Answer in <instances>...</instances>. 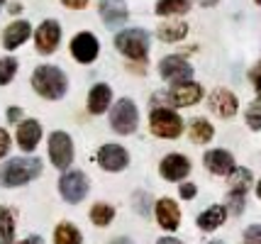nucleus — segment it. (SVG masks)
<instances>
[{
  "instance_id": "f257e3e1",
  "label": "nucleus",
  "mask_w": 261,
  "mask_h": 244,
  "mask_svg": "<svg viewBox=\"0 0 261 244\" xmlns=\"http://www.w3.org/2000/svg\"><path fill=\"white\" fill-rule=\"evenodd\" d=\"M32 86L42 98H46V100H59L61 95L66 93V76H64L61 69L44 64V66H39V69L32 73Z\"/></svg>"
},
{
  "instance_id": "f03ea898",
  "label": "nucleus",
  "mask_w": 261,
  "mask_h": 244,
  "mask_svg": "<svg viewBox=\"0 0 261 244\" xmlns=\"http://www.w3.org/2000/svg\"><path fill=\"white\" fill-rule=\"evenodd\" d=\"M39 174H42V161L39 159H10L0 169V183L8 188L24 186Z\"/></svg>"
},
{
  "instance_id": "7ed1b4c3",
  "label": "nucleus",
  "mask_w": 261,
  "mask_h": 244,
  "mask_svg": "<svg viewBox=\"0 0 261 244\" xmlns=\"http://www.w3.org/2000/svg\"><path fill=\"white\" fill-rule=\"evenodd\" d=\"M149 127H151V132H154L156 137H164V140H176V137L181 134L183 122H181V117L176 115L173 110H169V107H159V110H154V113H151Z\"/></svg>"
},
{
  "instance_id": "20e7f679",
  "label": "nucleus",
  "mask_w": 261,
  "mask_h": 244,
  "mask_svg": "<svg viewBox=\"0 0 261 244\" xmlns=\"http://www.w3.org/2000/svg\"><path fill=\"white\" fill-rule=\"evenodd\" d=\"M115 47L120 49L125 57L135 59V61H144V59H147V51H149V42H147V35H144L142 30H125V32L117 35Z\"/></svg>"
},
{
  "instance_id": "39448f33",
  "label": "nucleus",
  "mask_w": 261,
  "mask_h": 244,
  "mask_svg": "<svg viewBox=\"0 0 261 244\" xmlns=\"http://www.w3.org/2000/svg\"><path fill=\"white\" fill-rule=\"evenodd\" d=\"M137 122H139V115H137V107L132 100H120V103L113 107L110 113V125H113L115 132L120 134H132L137 129Z\"/></svg>"
},
{
  "instance_id": "423d86ee",
  "label": "nucleus",
  "mask_w": 261,
  "mask_h": 244,
  "mask_svg": "<svg viewBox=\"0 0 261 244\" xmlns=\"http://www.w3.org/2000/svg\"><path fill=\"white\" fill-rule=\"evenodd\" d=\"M59 193L64 196L66 203H81L83 198L88 196V178L81 171H68L61 176L59 181Z\"/></svg>"
},
{
  "instance_id": "0eeeda50",
  "label": "nucleus",
  "mask_w": 261,
  "mask_h": 244,
  "mask_svg": "<svg viewBox=\"0 0 261 244\" xmlns=\"http://www.w3.org/2000/svg\"><path fill=\"white\" fill-rule=\"evenodd\" d=\"M49 156L57 169H68L73 161V142L66 132H51L49 137Z\"/></svg>"
},
{
  "instance_id": "6e6552de",
  "label": "nucleus",
  "mask_w": 261,
  "mask_h": 244,
  "mask_svg": "<svg viewBox=\"0 0 261 244\" xmlns=\"http://www.w3.org/2000/svg\"><path fill=\"white\" fill-rule=\"evenodd\" d=\"M98 51H100V44H98L95 35H91V32H79V35L71 39V54H73V59L81 61V64L95 61Z\"/></svg>"
},
{
  "instance_id": "1a4fd4ad",
  "label": "nucleus",
  "mask_w": 261,
  "mask_h": 244,
  "mask_svg": "<svg viewBox=\"0 0 261 244\" xmlns=\"http://www.w3.org/2000/svg\"><path fill=\"white\" fill-rule=\"evenodd\" d=\"M98 164H100L105 171H122L127 164H129V154L120 144H105L98 151Z\"/></svg>"
},
{
  "instance_id": "9d476101",
  "label": "nucleus",
  "mask_w": 261,
  "mask_h": 244,
  "mask_svg": "<svg viewBox=\"0 0 261 244\" xmlns=\"http://www.w3.org/2000/svg\"><path fill=\"white\" fill-rule=\"evenodd\" d=\"M159 73L171 83H186V81H191L193 69H191L181 57H169L159 64Z\"/></svg>"
},
{
  "instance_id": "9b49d317",
  "label": "nucleus",
  "mask_w": 261,
  "mask_h": 244,
  "mask_svg": "<svg viewBox=\"0 0 261 244\" xmlns=\"http://www.w3.org/2000/svg\"><path fill=\"white\" fill-rule=\"evenodd\" d=\"M34 39H37V49L42 54H51L54 49L59 47V39H61V27L54 20H46V22L39 24V30L34 32Z\"/></svg>"
},
{
  "instance_id": "f8f14e48",
  "label": "nucleus",
  "mask_w": 261,
  "mask_h": 244,
  "mask_svg": "<svg viewBox=\"0 0 261 244\" xmlns=\"http://www.w3.org/2000/svg\"><path fill=\"white\" fill-rule=\"evenodd\" d=\"M191 174V161L183 156V154H169L164 161H161V176L166 181H181Z\"/></svg>"
},
{
  "instance_id": "ddd939ff",
  "label": "nucleus",
  "mask_w": 261,
  "mask_h": 244,
  "mask_svg": "<svg viewBox=\"0 0 261 244\" xmlns=\"http://www.w3.org/2000/svg\"><path fill=\"white\" fill-rule=\"evenodd\" d=\"M205 166H207L210 174H215V176H229L234 171V159L225 149H213L205 154Z\"/></svg>"
},
{
  "instance_id": "4468645a",
  "label": "nucleus",
  "mask_w": 261,
  "mask_h": 244,
  "mask_svg": "<svg viewBox=\"0 0 261 244\" xmlns=\"http://www.w3.org/2000/svg\"><path fill=\"white\" fill-rule=\"evenodd\" d=\"M200 95H203V91H200V86L198 83H191V81H186V83H176L173 88H171V103L173 105H178V107H188V105H193L200 100Z\"/></svg>"
},
{
  "instance_id": "2eb2a0df",
  "label": "nucleus",
  "mask_w": 261,
  "mask_h": 244,
  "mask_svg": "<svg viewBox=\"0 0 261 244\" xmlns=\"http://www.w3.org/2000/svg\"><path fill=\"white\" fill-rule=\"evenodd\" d=\"M156 220L169 232H173L181 225V210H178V205L171 198H161L159 203H156Z\"/></svg>"
},
{
  "instance_id": "dca6fc26",
  "label": "nucleus",
  "mask_w": 261,
  "mask_h": 244,
  "mask_svg": "<svg viewBox=\"0 0 261 244\" xmlns=\"http://www.w3.org/2000/svg\"><path fill=\"white\" fill-rule=\"evenodd\" d=\"M32 32V27L30 22H24V20H15L5 27V32H3V47L5 49H17L22 42H27V37Z\"/></svg>"
},
{
  "instance_id": "f3484780",
  "label": "nucleus",
  "mask_w": 261,
  "mask_h": 244,
  "mask_svg": "<svg viewBox=\"0 0 261 244\" xmlns=\"http://www.w3.org/2000/svg\"><path fill=\"white\" fill-rule=\"evenodd\" d=\"M210 107L215 110L220 117H232L234 113H237V98L229 93V91H225V88H217V91H213V95H210Z\"/></svg>"
},
{
  "instance_id": "a211bd4d",
  "label": "nucleus",
  "mask_w": 261,
  "mask_h": 244,
  "mask_svg": "<svg viewBox=\"0 0 261 244\" xmlns=\"http://www.w3.org/2000/svg\"><path fill=\"white\" fill-rule=\"evenodd\" d=\"M42 140V127L37 120H24L22 125L17 127V144L22 151H32Z\"/></svg>"
},
{
  "instance_id": "6ab92c4d",
  "label": "nucleus",
  "mask_w": 261,
  "mask_h": 244,
  "mask_svg": "<svg viewBox=\"0 0 261 244\" xmlns=\"http://www.w3.org/2000/svg\"><path fill=\"white\" fill-rule=\"evenodd\" d=\"M98 10H100V17L105 20L108 27L122 24L127 20V5L122 0H100Z\"/></svg>"
},
{
  "instance_id": "aec40b11",
  "label": "nucleus",
  "mask_w": 261,
  "mask_h": 244,
  "mask_svg": "<svg viewBox=\"0 0 261 244\" xmlns=\"http://www.w3.org/2000/svg\"><path fill=\"white\" fill-rule=\"evenodd\" d=\"M110 100H113L110 86L98 83V86H93L91 93H88V110H91L93 115H100V113H105L110 107Z\"/></svg>"
},
{
  "instance_id": "412c9836",
  "label": "nucleus",
  "mask_w": 261,
  "mask_h": 244,
  "mask_svg": "<svg viewBox=\"0 0 261 244\" xmlns=\"http://www.w3.org/2000/svg\"><path fill=\"white\" fill-rule=\"evenodd\" d=\"M225 218H227V208L225 205H213V208L205 210L203 215H198V227L203 232H213L225 222Z\"/></svg>"
},
{
  "instance_id": "4be33fe9",
  "label": "nucleus",
  "mask_w": 261,
  "mask_h": 244,
  "mask_svg": "<svg viewBox=\"0 0 261 244\" xmlns=\"http://www.w3.org/2000/svg\"><path fill=\"white\" fill-rule=\"evenodd\" d=\"M54 244H83V237H81L76 225L61 222L57 230H54Z\"/></svg>"
},
{
  "instance_id": "5701e85b",
  "label": "nucleus",
  "mask_w": 261,
  "mask_h": 244,
  "mask_svg": "<svg viewBox=\"0 0 261 244\" xmlns=\"http://www.w3.org/2000/svg\"><path fill=\"white\" fill-rule=\"evenodd\" d=\"M186 32H188V24H186V22H164L159 27V37L164 39V42H169V44H173V42L183 39V37H186Z\"/></svg>"
},
{
  "instance_id": "b1692460",
  "label": "nucleus",
  "mask_w": 261,
  "mask_h": 244,
  "mask_svg": "<svg viewBox=\"0 0 261 244\" xmlns=\"http://www.w3.org/2000/svg\"><path fill=\"white\" fill-rule=\"evenodd\" d=\"M115 218V208L113 205H108V203H95L91 208V220L93 225H98V227H108Z\"/></svg>"
},
{
  "instance_id": "393cba45",
  "label": "nucleus",
  "mask_w": 261,
  "mask_h": 244,
  "mask_svg": "<svg viewBox=\"0 0 261 244\" xmlns=\"http://www.w3.org/2000/svg\"><path fill=\"white\" fill-rule=\"evenodd\" d=\"M232 178H229V193H237V196H244L247 193V188L251 186V174L247 169H237V171H232Z\"/></svg>"
},
{
  "instance_id": "a878e982",
  "label": "nucleus",
  "mask_w": 261,
  "mask_h": 244,
  "mask_svg": "<svg viewBox=\"0 0 261 244\" xmlns=\"http://www.w3.org/2000/svg\"><path fill=\"white\" fill-rule=\"evenodd\" d=\"M191 140H193L195 144L210 142L213 140V125H210L207 120H203V117L193 120V125H191Z\"/></svg>"
},
{
  "instance_id": "bb28decb",
  "label": "nucleus",
  "mask_w": 261,
  "mask_h": 244,
  "mask_svg": "<svg viewBox=\"0 0 261 244\" xmlns=\"http://www.w3.org/2000/svg\"><path fill=\"white\" fill-rule=\"evenodd\" d=\"M15 239V218L10 210H0V244H12Z\"/></svg>"
},
{
  "instance_id": "cd10ccee",
  "label": "nucleus",
  "mask_w": 261,
  "mask_h": 244,
  "mask_svg": "<svg viewBox=\"0 0 261 244\" xmlns=\"http://www.w3.org/2000/svg\"><path fill=\"white\" fill-rule=\"evenodd\" d=\"M191 10V0H159L156 12L159 15H183Z\"/></svg>"
},
{
  "instance_id": "c85d7f7f",
  "label": "nucleus",
  "mask_w": 261,
  "mask_h": 244,
  "mask_svg": "<svg viewBox=\"0 0 261 244\" xmlns=\"http://www.w3.org/2000/svg\"><path fill=\"white\" fill-rule=\"evenodd\" d=\"M15 73H17V61L15 59H0V86L10 83Z\"/></svg>"
},
{
  "instance_id": "c756f323",
  "label": "nucleus",
  "mask_w": 261,
  "mask_h": 244,
  "mask_svg": "<svg viewBox=\"0 0 261 244\" xmlns=\"http://www.w3.org/2000/svg\"><path fill=\"white\" fill-rule=\"evenodd\" d=\"M247 120H249V127L259 129L261 127V100L249 105V110H247Z\"/></svg>"
},
{
  "instance_id": "7c9ffc66",
  "label": "nucleus",
  "mask_w": 261,
  "mask_h": 244,
  "mask_svg": "<svg viewBox=\"0 0 261 244\" xmlns=\"http://www.w3.org/2000/svg\"><path fill=\"white\" fill-rule=\"evenodd\" d=\"M244 244H261V225H251L244 232Z\"/></svg>"
},
{
  "instance_id": "2f4dec72",
  "label": "nucleus",
  "mask_w": 261,
  "mask_h": 244,
  "mask_svg": "<svg viewBox=\"0 0 261 244\" xmlns=\"http://www.w3.org/2000/svg\"><path fill=\"white\" fill-rule=\"evenodd\" d=\"M8 149H10V134L5 129H0V159L8 154Z\"/></svg>"
},
{
  "instance_id": "473e14b6",
  "label": "nucleus",
  "mask_w": 261,
  "mask_h": 244,
  "mask_svg": "<svg viewBox=\"0 0 261 244\" xmlns=\"http://www.w3.org/2000/svg\"><path fill=\"white\" fill-rule=\"evenodd\" d=\"M66 8H71V10H83L86 5H88V0H61Z\"/></svg>"
},
{
  "instance_id": "72a5a7b5",
  "label": "nucleus",
  "mask_w": 261,
  "mask_h": 244,
  "mask_svg": "<svg viewBox=\"0 0 261 244\" xmlns=\"http://www.w3.org/2000/svg\"><path fill=\"white\" fill-rule=\"evenodd\" d=\"M251 81H254V86H256V91H261V61L251 69Z\"/></svg>"
},
{
  "instance_id": "f704fd0d",
  "label": "nucleus",
  "mask_w": 261,
  "mask_h": 244,
  "mask_svg": "<svg viewBox=\"0 0 261 244\" xmlns=\"http://www.w3.org/2000/svg\"><path fill=\"white\" fill-rule=\"evenodd\" d=\"M195 191H198V188H195L193 183H183V186H181V198H186V200H191V198L195 196Z\"/></svg>"
},
{
  "instance_id": "c9c22d12",
  "label": "nucleus",
  "mask_w": 261,
  "mask_h": 244,
  "mask_svg": "<svg viewBox=\"0 0 261 244\" xmlns=\"http://www.w3.org/2000/svg\"><path fill=\"white\" fill-rule=\"evenodd\" d=\"M20 117H22V110H20V107H8V120H10V122H17Z\"/></svg>"
},
{
  "instance_id": "e433bc0d",
  "label": "nucleus",
  "mask_w": 261,
  "mask_h": 244,
  "mask_svg": "<svg viewBox=\"0 0 261 244\" xmlns=\"http://www.w3.org/2000/svg\"><path fill=\"white\" fill-rule=\"evenodd\" d=\"M156 244H183V242H178V239H173V237H164V239H159Z\"/></svg>"
},
{
  "instance_id": "4c0bfd02",
  "label": "nucleus",
  "mask_w": 261,
  "mask_h": 244,
  "mask_svg": "<svg viewBox=\"0 0 261 244\" xmlns=\"http://www.w3.org/2000/svg\"><path fill=\"white\" fill-rule=\"evenodd\" d=\"M110 244H132V242H129L127 237H117V239H113V242H110Z\"/></svg>"
},
{
  "instance_id": "58836bf2",
  "label": "nucleus",
  "mask_w": 261,
  "mask_h": 244,
  "mask_svg": "<svg viewBox=\"0 0 261 244\" xmlns=\"http://www.w3.org/2000/svg\"><path fill=\"white\" fill-rule=\"evenodd\" d=\"M200 3H203V5H205V8H210V5H215V3H217V0H200Z\"/></svg>"
},
{
  "instance_id": "ea45409f",
  "label": "nucleus",
  "mask_w": 261,
  "mask_h": 244,
  "mask_svg": "<svg viewBox=\"0 0 261 244\" xmlns=\"http://www.w3.org/2000/svg\"><path fill=\"white\" fill-rule=\"evenodd\" d=\"M256 193H259V198H261V181L256 183Z\"/></svg>"
},
{
  "instance_id": "a19ab883",
  "label": "nucleus",
  "mask_w": 261,
  "mask_h": 244,
  "mask_svg": "<svg viewBox=\"0 0 261 244\" xmlns=\"http://www.w3.org/2000/svg\"><path fill=\"white\" fill-rule=\"evenodd\" d=\"M17 244H30V239H27V242H17Z\"/></svg>"
},
{
  "instance_id": "79ce46f5",
  "label": "nucleus",
  "mask_w": 261,
  "mask_h": 244,
  "mask_svg": "<svg viewBox=\"0 0 261 244\" xmlns=\"http://www.w3.org/2000/svg\"><path fill=\"white\" fill-rule=\"evenodd\" d=\"M210 244H222V242H210Z\"/></svg>"
},
{
  "instance_id": "37998d69",
  "label": "nucleus",
  "mask_w": 261,
  "mask_h": 244,
  "mask_svg": "<svg viewBox=\"0 0 261 244\" xmlns=\"http://www.w3.org/2000/svg\"><path fill=\"white\" fill-rule=\"evenodd\" d=\"M3 3H5V0H0V5H3Z\"/></svg>"
},
{
  "instance_id": "c03bdc74",
  "label": "nucleus",
  "mask_w": 261,
  "mask_h": 244,
  "mask_svg": "<svg viewBox=\"0 0 261 244\" xmlns=\"http://www.w3.org/2000/svg\"><path fill=\"white\" fill-rule=\"evenodd\" d=\"M256 3H261V0H256Z\"/></svg>"
}]
</instances>
